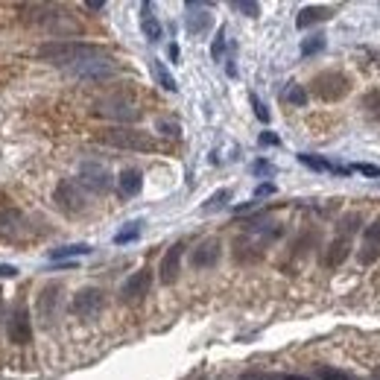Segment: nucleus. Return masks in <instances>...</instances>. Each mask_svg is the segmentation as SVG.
<instances>
[{"instance_id":"1","label":"nucleus","mask_w":380,"mask_h":380,"mask_svg":"<svg viewBox=\"0 0 380 380\" xmlns=\"http://www.w3.org/2000/svg\"><path fill=\"white\" fill-rule=\"evenodd\" d=\"M38 56L50 64H62V68H73V64L85 62V59H97L106 56V50L100 44L91 41H47L38 47Z\"/></svg>"},{"instance_id":"2","label":"nucleus","mask_w":380,"mask_h":380,"mask_svg":"<svg viewBox=\"0 0 380 380\" xmlns=\"http://www.w3.org/2000/svg\"><path fill=\"white\" fill-rule=\"evenodd\" d=\"M100 141L108 143V146H118V150H129V153H155L158 150V141L150 135V132H141V129H132V126L106 129L100 135Z\"/></svg>"},{"instance_id":"3","label":"nucleus","mask_w":380,"mask_h":380,"mask_svg":"<svg viewBox=\"0 0 380 380\" xmlns=\"http://www.w3.org/2000/svg\"><path fill=\"white\" fill-rule=\"evenodd\" d=\"M357 225H360V217L357 213H351V217H345L342 223H339V228H337V237H334V243L325 249V258H322V263L328 269H337L339 263L349 258V252H351V240H354V234H357Z\"/></svg>"},{"instance_id":"4","label":"nucleus","mask_w":380,"mask_h":380,"mask_svg":"<svg viewBox=\"0 0 380 380\" xmlns=\"http://www.w3.org/2000/svg\"><path fill=\"white\" fill-rule=\"evenodd\" d=\"M310 91H313V97H319V100H325V103H337V100H342V97H349L351 79L339 71H325V73L313 76Z\"/></svg>"},{"instance_id":"5","label":"nucleus","mask_w":380,"mask_h":380,"mask_svg":"<svg viewBox=\"0 0 380 380\" xmlns=\"http://www.w3.org/2000/svg\"><path fill=\"white\" fill-rule=\"evenodd\" d=\"M53 199H56L59 211H64L68 217H76V213L88 211V193L76 178H62L56 193H53Z\"/></svg>"},{"instance_id":"6","label":"nucleus","mask_w":380,"mask_h":380,"mask_svg":"<svg viewBox=\"0 0 380 380\" xmlns=\"http://www.w3.org/2000/svg\"><path fill=\"white\" fill-rule=\"evenodd\" d=\"M62 304H64V287L62 284H47L41 293H38V299H36V316L44 328H53L56 319H59V313H62Z\"/></svg>"},{"instance_id":"7","label":"nucleus","mask_w":380,"mask_h":380,"mask_svg":"<svg viewBox=\"0 0 380 380\" xmlns=\"http://www.w3.org/2000/svg\"><path fill=\"white\" fill-rule=\"evenodd\" d=\"M97 114H103V118L108 120H118V123H132L141 118V108L129 100V97L123 94H114V97H106V100H100V106H97Z\"/></svg>"},{"instance_id":"8","label":"nucleus","mask_w":380,"mask_h":380,"mask_svg":"<svg viewBox=\"0 0 380 380\" xmlns=\"http://www.w3.org/2000/svg\"><path fill=\"white\" fill-rule=\"evenodd\" d=\"M79 185L85 188V190H91V193H108L111 190V185H114V176L103 167V164H97V161H85L79 167Z\"/></svg>"},{"instance_id":"9","label":"nucleus","mask_w":380,"mask_h":380,"mask_svg":"<svg viewBox=\"0 0 380 380\" xmlns=\"http://www.w3.org/2000/svg\"><path fill=\"white\" fill-rule=\"evenodd\" d=\"M29 234V223L18 208H0V240L21 243Z\"/></svg>"},{"instance_id":"10","label":"nucleus","mask_w":380,"mask_h":380,"mask_svg":"<svg viewBox=\"0 0 380 380\" xmlns=\"http://www.w3.org/2000/svg\"><path fill=\"white\" fill-rule=\"evenodd\" d=\"M71 73L76 79H85V82H103V79H111L118 73V64H114L108 56H97V59H85L71 68Z\"/></svg>"},{"instance_id":"11","label":"nucleus","mask_w":380,"mask_h":380,"mask_svg":"<svg viewBox=\"0 0 380 380\" xmlns=\"http://www.w3.org/2000/svg\"><path fill=\"white\" fill-rule=\"evenodd\" d=\"M71 310L76 313V316H82V319L100 316V313L106 310V293H103L100 287H85V290H79V293L73 295Z\"/></svg>"},{"instance_id":"12","label":"nucleus","mask_w":380,"mask_h":380,"mask_svg":"<svg viewBox=\"0 0 380 380\" xmlns=\"http://www.w3.org/2000/svg\"><path fill=\"white\" fill-rule=\"evenodd\" d=\"M6 334H9L12 345H27L32 339V319H29V307H27L24 299L18 302V307L12 310V319H9Z\"/></svg>"},{"instance_id":"13","label":"nucleus","mask_w":380,"mask_h":380,"mask_svg":"<svg viewBox=\"0 0 380 380\" xmlns=\"http://www.w3.org/2000/svg\"><path fill=\"white\" fill-rule=\"evenodd\" d=\"M220 258H223V243L217 237H208L190 252V267L193 269H213L220 263Z\"/></svg>"},{"instance_id":"14","label":"nucleus","mask_w":380,"mask_h":380,"mask_svg":"<svg viewBox=\"0 0 380 380\" xmlns=\"http://www.w3.org/2000/svg\"><path fill=\"white\" fill-rule=\"evenodd\" d=\"M185 27H188L190 36H205V32L213 27V15H211L208 3H196V0L185 3Z\"/></svg>"},{"instance_id":"15","label":"nucleus","mask_w":380,"mask_h":380,"mask_svg":"<svg viewBox=\"0 0 380 380\" xmlns=\"http://www.w3.org/2000/svg\"><path fill=\"white\" fill-rule=\"evenodd\" d=\"M150 287H153V269H141L135 275H129V281L120 287V299L126 304H138L150 293Z\"/></svg>"},{"instance_id":"16","label":"nucleus","mask_w":380,"mask_h":380,"mask_svg":"<svg viewBox=\"0 0 380 380\" xmlns=\"http://www.w3.org/2000/svg\"><path fill=\"white\" fill-rule=\"evenodd\" d=\"M181 255H185V243H173L167 255L161 258V267H158V278L161 284H176L178 275H181Z\"/></svg>"},{"instance_id":"17","label":"nucleus","mask_w":380,"mask_h":380,"mask_svg":"<svg viewBox=\"0 0 380 380\" xmlns=\"http://www.w3.org/2000/svg\"><path fill=\"white\" fill-rule=\"evenodd\" d=\"M360 263H374L380 260V220H374L366 231H363V246H360V252H357Z\"/></svg>"},{"instance_id":"18","label":"nucleus","mask_w":380,"mask_h":380,"mask_svg":"<svg viewBox=\"0 0 380 380\" xmlns=\"http://www.w3.org/2000/svg\"><path fill=\"white\" fill-rule=\"evenodd\" d=\"M334 18V9L330 6H304L299 12V18H295V27L299 29H307V27H316V24H325Z\"/></svg>"},{"instance_id":"19","label":"nucleus","mask_w":380,"mask_h":380,"mask_svg":"<svg viewBox=\"0 0 380 380\" xmlns=\"http://www.w3.org/2000/svg\"><path fill=\"white\" fill-rule=\"evenodd\" d=\"M141 29H143V36H146V41H161V21L155 18V9H153V3H143L141 6Z\"/></svg>"},{"instance_id":"20","label":"nucleus","mask_w":380,"mask_h":380,"mask_svg":"<svg viewBox=\"0 0 380 380\" xmlns=\"http://www.w3.org/2000/svg\"><path fill=\"white\" fill-rule=\"evenodd\" d=\"M118 188L123 196H138L141 188H143V173L138 167H126L120 176H118Z\"/></svg>"},{"instance_id":"21","label":"nucleus","mask_w":380,"mask_h":380,"mask_svg":"<svg viewBox=\"0 0 380 380\" xmlns=\"http://www.w3.org/2000/svg\"><path fill=\"white\" fill-rule=\"evenodd\" d=\"M299 161L310 170H319V173H337V176H351V167H339V164H330L319 155H310V153H302Z\"/></svg>"},{"instance_id":"22","label":"nucleus","mask_w":380,"mask_h":380,"mask_svg":"<svg viewBox=\"0 0 380 380\" xmlns=\"http://www.w3.org/2000/svg\"><path fill=\"white\" fill-rule=\"evenodd\" d=\"M360 111H363V118L372 120V123H380V91H366L363 94V100H360Z\"/></svg>"},{"instance_id":"23","label":"nucleus","mask_w":380,"mask_h":380,"mask_svg":"<svg viewBox=\"0 0 380 380\" xmlns=\"http://www.w3.org/2000/svg\"><path fill=\"white\" fill-rule=\"evenodd\" d=\"M150 71H153V76H155V82L164 88V91H178V85H176V79H173V73L167 71V64H164L161 59H153L150 62Z\"/></svg>"},{"instance_id":"24","label":"nucleus","mask_w":380,"mask_h":380,"mask_svg":"<svg viewBox=\"0 0 380 380\" xmlns=\"http://www.w3.org/2000/svg\"><path fill=\"white\" fill-rule=\"evenodd\" d=\"M243 380H310L304 374H281V372H243Z\"/></svg>"},{"instance_id":"25","label":"nucleus","mask_w":380,"mask_h":380,"mask_svg":"<svg viewBox=\"0 0 380 380\" xmlns=\"http://www.w3.org/2000/svg\"><path fill=\"white\" fill-rule=\"evenodd\" d=\"M325 44H328V38L322 36V32H313V36H307V38L302 41V56H316V53H322Z\"/></svg>"},{"instance_id":"26","label":"nucleus","mask_w":380,"mask_h":380,"mask_svg":"<svg viewBox=\"0 0 380 380\" xmlns=\"http://www.w3.org/2000/svg\"><path fill=\"white\" fill-rule=\"evenodd\" d=\"M76 255H91V246H88V243H73V246H64V249H53V252H50L53 260L76 258Z\"/></svg>"},{"instance_id":"27","label":"nucleus","mask_w":380,"mask_h":380,"mask_svg":"<svg viewBox=\"0 0 380 380\" xmlns=\"http://www.w3.org/2000/svg\"><path fill=\"white\" fill-rule=\"evenodd\" d=\"M141 220H135V223H126V228L123 231H118V234H114V243L118 246H123V243H132V240H138L141 237Z\"/></svg>"},{"instance_id":"28","label":"nucleus","mask_w":380,"mask_h":380,"mask_svg":"<svg viewBox=\"0 0 380 380\" xmlns=\"http://www.w3.org/2000/svg\"><path fill=\"white\" fill-rule=\"evenodd\" d=\"M228 199H231V190H228V188L217 190V193H213L211 199H208V202L202 205V213H213V211H220V208H223V205H225Z\"/></svg>"},{"instance_id":"29","label":"nucleus","mask_w":380,"mask_h":380,"mask_svg":"<svg viewBox=\"0 0 380 380\" xmlns=\"http://www.w3.org/2000/svg\"><path fill=\"white\" fill-rule=\"evenodd\" d=\"M284 97H287V103H293V106H307V91L299 85V82H290Z\"/></svg>"},{"instance_id":"30","label":"nucleus","mask_w":380,"mask_h":380,"mask_svg":"<svg viewBox=\"0 0 380 380\" xmlns=\"http://www.w3.org/2000/svg\"><path fill=\"white\" fill-rule=\"evenodd\" d=\"M225 47H228V41H225V29H220L217 36H213V44H211V59H213V62H223Z\"/></svg>"},{"instance_id":"31","label":"nucleus","mask_w":380,"mask_h":380,"mask_svg":"<svg viewBox=\"0 0 380 380\" xmlns=\"http://www.w3.org/2000/svg\"><path fill=\"white\" fill-rule=\"evenodd\" d=\"M316 374H319V380H357L349 372H339V369H330V366H316Z\"/></svg>"},{"instance_id":"32","label":"nucleus","mask_w":380,"mask_h":380,"mask_svg":"<svg viewBox=\"0 0 380 380\" xmlns=\"http://www.w3.org/2000/svg\"><path fill=\"white\" fill-rule=\"evenodd\" d=\"M231 9L249 15V18H258V15H260V3H255V0H234V3H231Z\"/></svg>"},{"instance_id":"33","label":"nucleus","mask_w":380,"mask_h":380,"mask_svg":"<svg viewBox=\"0 0 380 380\" xmlns=\"http://www.w3.org/2000/svg\"><path fill=\"white\" fill-rule=\"evenodd\" d=\"M249 100H252V108H255V118H258L260 123H269V108L263 106V100H260V97H258V94H252Z\"/></svg>"},{"instance_id":"34","label":"nucleus","mask_w":380,"mask_h":380,"mask_svg":"<svg viewBox=\"0 0 380 380\" xmlns=\"http://www.w3.org/2000/svg\"><path fill=\"white\" fill-rule=\"evenodd\" d=\"M252 173L255 176H275V167H272L269 161H255L252 164Z\"/></svg>"},{"instance_id":"35","label":"nucleus","mask_w":380,"mask_h":380,"mask_svg":"<svg viewBox=\"0 0 380 380\" xmlns=\"http://www.w3.org/2000/svg\"><path fill=\"white\" fill-rule=\"evenodd\" d=\"M351 170L363 173V176H369V178H380V167H374V164H354Z\"/></svg>"},{"instance_id":"36","label":"nucleus","mask_w":380,"mask_h":380,"mask_svg":"<svg viewBox=\"0 0 380 380\" xmlns=\"http://www.w3.org/2000/svg\"><path fill=\"white\" fill-rule=\"evenodd\" d=\"M158 132H164V135H167V138H178V123L158 120Z\"/></svg>"},{"instance_id":"37","label":"nucleus","mask_w":380,"mask_h":380,"mask_svg":"<svg viewBox=\"0 0 380 380\" xmlns=\"http://www.w3.org/2000/svg\"><path fill=\"white\" fill-rule=\"evenodd\" d=\"M260 143H263V146H281V138L275 135V132H263V135H260Z\"/></svg>"},{"instance_id":"38","label":"nucleus","mask_w":380,"mask_h":380,"mask_svg":"<svg viewBox=\"0 0 380 380\" xmlns=\"http://www.w3.org/2000/svg\"><path fill=\"white\" fill-rule=\"evenodd\" d=\"M272 193H275V185H269V181H267V185H260L255 190V199H263V196H272Z\"/></svg>"},{"instance_id":"39","label":"nucleus","mask_w":380,"mask_h":380,"mask_svg":"<svg viewBox=\"0 0 380 380\" xmlns=\"http://www.w3.org/2000/svg\"><path fill=\"white\" fill-rule=\"evenodd\" d=\"M15 275H18V269L9 267V263H3V267H0V278H15Z\"/></svg>"},{"instance_id":"40","label":"nucleus","mask_w":380,"mask_h":380,"mask_svg":"<svg viewBox=\"0 0 380 380\" xmlns=\"http://www.w3.org/2000/svg\"><path fill=\"white\" fill-rule=\"evenodd\" d=\"M91 12H100V9H106V3H100V0H88V3H85Z\"/></svg>"},{"instance_id":"41","label":"nucleus","mask_w":380,"mask_h":380,"mask_svg":"<svg viewBox=\"0 0 380 380\" xmlns=\"http://www.w3.org/2000/svg\"><path fill=\"white\" fill-rule=\"evenodd\" d=\"M167 53H170V59H173V62H178V44H170V50H167Z\"/></svg>"},{"instance_id":"42","label":"nucleus","mask_w":380,"mask_h":380,"mask_svg":"<svg viewBox=\"0 0 380 380\" xmlns=\"http://www.w3.org/2000/svg\"><path fill=\"white\" fill-rule=\"evenodd\" d=\"M0 322H3V290H0Z\"/></svg>"},{"instance_id":"43","label":"nucleus","mask_w":380,"mask_h":380,"mask_svg":"<svg viewBox=\"0 0 380 380\" xmlns=\"http://www.w3.org/2000/svg\"><path fill=\"white\" fill-rule=\"evenodd\" d=\"M372 380H380V366H377V369L372 372Z\"/></svg>"}]
</instances>
